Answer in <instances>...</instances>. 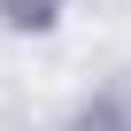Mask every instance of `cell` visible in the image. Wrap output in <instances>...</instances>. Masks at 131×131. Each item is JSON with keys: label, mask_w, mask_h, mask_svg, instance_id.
<instances>
[{"label": "cell", "mask_w": 131, "mask_h": 131, "mask_svg": "<svg viewBox=\"0 0 131 131\" xmlns=\"http://www.w3.org/2000/svg\"><path fill=\"white\" fill-rule=\"evenodd\" d=\"M8 16H16V23H46V16H54V0H8Z\"/></svg>", "instance_id": "obj_1"}]
</instances>
